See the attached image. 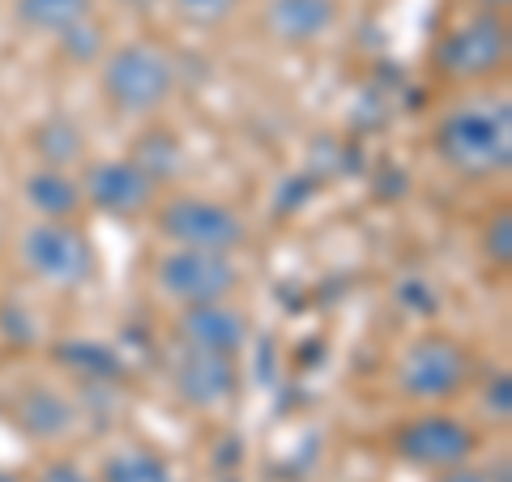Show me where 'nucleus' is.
Wrapping results in <instances>:
<instances>
[{
    "instance_id": "nucleus-1",
    "label": "nucleus",
    "mask_w": 512,
    "mask_h": 482,
    "mask_svg": "<svg viewBox=\"0 0 512 482\" xmlns=\"http://www.w3.org/2000/svg\"><path fill=\"white\" fill-rule=\"evenodd\" d=\"M440 163L461 180H500L512 171V107L508 99H474L436 124Z\"/></svg>"
},
{
    "instance_id": "nucleus-2",
    "label": "nucleus",
    "mask_w": 512,
    "mask_h": 482,
    "mask_svg": "<svg viewBox=\"0 0 512 482\" xmlns=\"http://www.w3.org/2000/svg\"><path fill=\"white\" fill-rule=\"evenodd\" d=\"M180 82L175 56L163 43L150 39H133L120 47H107V56L99 60V86L111 111L133 120H146L154 111H163Z\"/></svg>"
},
{
    "instance_id": "nucleus-3",
    "label": "nucleus",
    "mask_w": 512,
    "mask_h": 482,
    "mask_svg": "<svg viewBox=\"0 0 512 482\" xmlns=\"http://www.w3.org/2000/svg\"><path fill=\"white\" fill-rule=\"evenodd\" d=\"M512 60V26L508 13L474 9L461 22H453L436 43V69L444 82L478 86L500 77Z\"/></svg>"
},
{
    "instance_id": "nucleus-4",
    "label": "nucleus",
    "mask_w": 512,
    "mask_h": 482,
    "mask_svg": "<svg viewBox=\"0 0 512 482\" xmlns=\"http://www.w3.org/2000/svg\"><path fill=\"white\" fill-rule=\"evenodd\" d=\"M154 222L171 248H201V252H239L248 244V222L227 201L214 197H192L180 192L163 205H154Z\"/></svg>"
},
{
    "instance_id": "nucleus-5",
    "label": "nucleus",
    "mask_w": 512,
    "mask_h": 482,
    "mask_svg": "<svg viewBox=\"0 0 512 482\" xmlns=\"http://www.w3.org/2000/svg\"><path fill=\"white\" fill-rule=\"evenodd\" d=\"M474 376V359L470 350L457 342V337L444 333H423L402 350L397 359V389H402L410 401H448L457 397Z\"/></svg>"
},
{
    "instance_id": "nucleus-6",
    "label": "nucleus",
    "mask_w": 512,
    "mask_h": 482,
    "mask_svg": "<svg viewBox=\"0 0 512 482\" xmlns=\"http://www.w3.org/2000/svg\"><path fill=\"white\" fill-rule=\"evenodd\" d=\"M22 261L39 282L60 286V291H77L99 273L90 235L73 222H35L22 235Z\"/></svg>"
},
{
    "instance_id": "nucleus-7",
    "label": "nucleus",
    "mask_w": 512,
    "mask_h": 482,
    "mask_svg": "<svg viewBox=\"0 0 512 482\" xmlns=\"http://www.w3.org/2000/svg\"><path fill=\"white\" fill-rule=\"evenodd\" d=\"M158 291L171 295L175 303H210V299H231L239 291V265L227 252H201V248H171L158 256L154 269Z\"/></svg>"
},
{
    "instance_id": "nucleus-8",
    "label": "nucleus",
    "mask_w": 512,
    "mask_h": 482,
    "mask_svg": "<svg viewBox=\"0 0 512 482\" xmlns=\"http://www.w3.org/2000/svg\"><path fill=\"white\" fill-rule=\"evenodd\" d=\"M478 448V436L470 423L453 414H414L393 431V457L414 465V470H453L466 465Z\"/></svg>"
},
{
    "instance_id": "nucleus-9",
    "label": "nucleus",
    "mask_w": 512,
    "mask_h": 482,
    "mask_svg": "<svg viewBox=\"0 0 512 482\" xmlns=\"http://www.w3.org/2000/svg\"><path fill=\"white\" fill-rule=\"evenodd\" d=\"M82 197L90 210H99L103 218L133 222V218L154 214L158 184L133 158H99V163H90L82 175Z\"/></svg>"
},
{
    "instance_id": "nucleus-10",
    "label": "nucleus",
    "mask_w": 512,
    "mask_h": 482,
    "mask_svg": "<svg viewBox=\"0 0 512 482\" xmlns=\"http://www.w3.org/2000/svg\"><path fill=\"white\" fill-rule=\"evenodd\" d=\"M252 325L248 316L235 308L231 299H210V303H184L175 316V342L188 350H214V355L239 359L248 346Z\"/></svg>"
},
{
    "instance_id": "nucleus-11",
    "label": "nucleus",
    "mask_w": 512,
    "mask_h": 482,
    "mask_svg": "<svg viewBox=\"0 0 512 482\" xmlns=\"http://www.w3.org/2000/svg\"><path fill=\"white\" fill-rule=\"evenodd\" d=\"M171 389L192 410H218L239 393V367L231 355L180 346V359L171 367Z\"/></svg>"
},
{
    "instance_id": "nucleus-12",
    "label": "nucleus",
    "mask_w": 512,
    "mask_h": 482,
    "mask_svg": "<svg viewBox=\"0 0 512 482\" xmlns=\"http://www.w3.org/2000/svg\"><path fill=\"white\" fill-rule=\"evenodd\" d=\"M342 22V0H265L261 5V30L278 47H316L329 39Z\"/></svg>"
},
{
    "instance_id": "nucleus-13",
    "label": "nucleus",
    "mask_w": 512,
    "mask_h": 482,
    "mask_svg": "<svg viewBox=\"0 0 512 482\" xmlns=\"http://www.w3.org/2000/svg\"><path fill=\"white\" fill-rule=\"evenodd\" d=\"M13 423H18L30 440H64L77 423V410L52 384H26V389L13 397Z\"/></svg>"
},
{
    "instance_id": "nucleus-14",
    "label": "nucleus",
    "mask_w": 512,
    "mask_h": 482,
    "mask_svg": "<svg viewBox=\"0 0 512 482\" xmlns=\"http://www.w3.org/2000/svg\"><path fill=\"white\" fill-rule=\"evenodd\" d=\"M22 197L26 205L39 214V222H73L77 214H82V180L60 167H39L26 175L22 184Z\"/></svg>"
},
{
    "instance_id": "nucleus-15",
    "label": "nucleus",
    "mask_w": 512,
    "mask_h": 482,
    "mask_svg": "<svg viewBox=\"0 0 512 482\" xmlns=\"http://www.w3.org/2000/svg\"><path fill=\"white\" fill-rule=\"evenodd\" d=\"M94 5H99V0H13V18L26 30H35V35L56 39L60 30L94 18Z\"/></svg>"
},
{
    "instance_id": "nucleus-16",
    "label": "nucleus",
    "mask_w": 512,
    "mask_h": 482,
    "mask_svg": "<svg viewBox=\"0 0 512 482\" xmlns=\"http://www.w3.org/2000/svg\"><path fill=\"white\" fill-rule=\"evenodd\" d=\"M30 146H35V154L43 158V167L69 171L77 158H82V128H77L69 116H52L30 133Z\"/></svg>"
},
{
    "instance_id": "nucleus-17",
    "label": "nucleus",
    "mask_w": 512,
    "mask_h": 482,
    "mask_svg": "<svg viewBox=\"0 0 512 482\" xmlns=\"http://www.w3.org/2000/svg\"><path fill=\"white\" fill-rule=\"evenodd\" d=\"M99 482H180L171 465L150 448H120L99 470Z\"/></svg>"
},
{
    "instance_id": "nucleus-18",
    "label": "nucleus",
    "mask_w": 512,
    "mask_h": 482,
    "mask_svg": "<svg viewBox=\"0 0 512 482\" xmlns=\"http://www.w3.org/2000/svg\"><path fill=\"white\" fill-rule=\"evenodd\" d=\"M128 158H133L146 175H154V184H163L167 175H175V167L184 163V150H180V141H175V133H163V128H158V133L141 137V146Z\"/></svg>"
},
{
    "instance_id": "nucleus-19",
    "label": "nucleus",
    "mask_w": 512,
    "mask_h": 482,
    "mask_svg": "<svg viewBox=\"0 0 512 482\" xmlns=\"http://www.w3.org/2000/svg\"><path fill=\"white\" fill-rule=\"evenodd\" d=\"M56 43H60V52L69 56L73 64H99L107 56V35H103V26L94 22V18L77 22L69 30H60Z\"/></svg>"
},
{
    "instance_id": "nucleus-20",
    "label": "nucleus",
    "mask_w": 512,
    "mask_h": 482,
    "mask_svg": "<svg viewBox=\"0 0 512 482\" xmlns=\"http://www.w3.org/2000/svg\"><path fill=\"white\" fill-rule=\"evenodd\" d=\"M175 18L188 22V26H201V30H214V26H227L244 0H171Z\"/></svg>"
},
{
    "instance_id": "nucleus-21",
    "label": "nucleus",
    "mask_w": 512,
    "mask_h": 482,
    "mask_svg": "<svg viewBox=\"0 0 512 482\" xmlns=\"http://www.w3.org/2000/svg\"><path fill=\"white\" fill-rule=\"evenodd\" d=\"M483 256L491 269H508L512 265V210L504 205L500 214H491V222L483 227Z\"/></svg>"
},
{
    "instance_id": "nucleus-22",
    "label": "nucleus",
    "mask_w": 512,
    "mask_h": 482,
    "mask_svg": "<svg viewBox=\"0 0 512 482\" xmlns=\"http://www.w3.org/2000/svg\"><path fill=\"white\" fill-rule=\"evenodd\" d=\"M483 414L495 423H508L512 419V376L508 372H495L483 389Z\"/></svg>"
},
{
    "instance_id": "nucleus-23",
    "label": "nucleus",
    "mask_w": 512,
    "mask_h": 482,
    "mask_svg": "<svg viewBox=\"0 0 512 482\" xmlns=\"http://www.w3.org/2000/svg\"><path fill=\"white\" fill-rule=\"evenodd\" d=\"M35 482H99V478L86 474L77 461H52V465H43Z\"/></svg>"
},
{
    "instance_id": "nucleus-24",
    "label": "nucleus",
    "mask_w": 512,
    "mask_h": 482,
    "mask_svg": "<svg viewBox=\"0 0 512 482\" xmlns=\"http://www.w3.org/2000/svg\"><path fill=\"white\" fill-rule=\"evenodd\" d=\"M436 482H491V478L483 470H474V465L466 461V465H453V470H440Z\"/></svg>"
},
{
    "instance_id": "nucleus-25",
    "label": "nucleus",
    "mask_w": 512,
    "mask_h": 482,
    "mask_svg": "<svg viewBox=\"0 0 512 482\" xmlns=\"http://www.w3.org/2000/svg\"><path fill=\"white\" fill-rule=\"evenodd\" d=\"M512 0H474V9H495V13H508Z\"/></svg>"
},
{
    "instance_id": "nucleus-26",
    "label": "nucleus",
    "mask_w": 512,
    "mask_h": 482,
    "mask_svg": "<svg viewBox=\"0 0 512 482\" xmlns=\"http://www.w3.org/2000/svg\"><path fill=\"white\" fill-rule=\"evenodd\" d=\"M0 482H22L18 474H5V470H0Z\"/></svg>"
}]
</instances>
